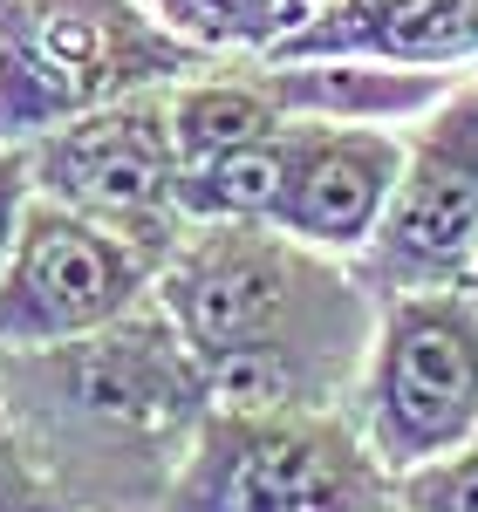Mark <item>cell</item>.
Segmentation results:
<instances>
[{
	"label": "cell",
	"mask_w": 478,
	"mask_h": 512,
	"mask_svg": "<svg viewBox=\"0 0 478 512\" xmlns=\"http://www.w3.org/2000/svg\"><path fill=\"white\" fill-rule=\"evenodd\" d=\"M397 512H478V437L397 478Z\"/></svg>",
	"instance_id": "15"
},
{
	"label": "cell",
	"mask_w": 478,
	"mask_h": 512,
	"mask_svg": "<svg viewBox=\"0 0 478 512\" xmlns=\"http://www.w3.org/2000/svg\"><path fill=\"white\" fill-rule=\"evenodd\" d=\"M465 287H472V301H478V260H472V280H465Z\"/></svg>",
	"instance_id": "17"
},
{
	"label": "cell",
	"mask_w": 478,
	"mask_h": 512,
	"mask_svg": "<svg viewBox=\"0 0 478 512\" xmlns=\"http://www.w3.org/2000/svg\"><path fill=\"white\" fill-rule=\"evenodd\" d=\"M253 69L287 123H390V130L438 110L451 82L472 76V69H403L376 55H308V62L253 55Z\"/></svg>",
	"instance_id": "11"
},
{
	"label": "cell",
	"mask_w": 478,
	"mask_h": 512,
	"mask_svg": "<svg viewBox=\"0 0 478 512\" xmlns=\"http://www.w3.org/2000/svg\"><path fill=\"white\" fill-rule=\"evenodd\" d=\"M171 103V137H178V158H219L233 144H253V137H274L280 123V103L267 96V82L253 69V55H219L212 69L199 76L171 82L164 89Z\"/></svg>",
	"instance_id": "12"
},
{
	"label": "cell",
	"mask_w": 478,
	"mask_h": 512,
	"mask_svg": "<svg viewBox=\"0 0 478 512\" xmlns=\"http://www.w3.org/2000/svg\"><path fill=\"white\" fill-rule=\"evenodd\" d=\"M376 55L403 69H478V0H321L274 62Z\"/></svg>",
	"instance_id": "10"
},
{
	"label": "cell",
	"mask_w": 478,
	"mask_h": 512,
	"mask_svg": "<svg viewBox=\"0 0 478 512\" xmlns=\"http://www.w3.org/2000/svg\"><path fill=\"white\" fill-rule=\"evenodd\" d=\"M403 178V130L390 123H301L294 178L274 226L328 260L356 267Z\"/></svg>",
	"instance_id": "9"
},
{
	"label": "cell",
	"mask_w": 478,
	"mask_h": 512,
	"mask_svg": "<svg viewBox=\"0 0 478 512\" xmlns=\"http://www.w3.org/2000/svg\"><path fill=\"white\" fill-rule=\"evenodd\" d=\"M478 260V69L438 110L403 123V178L356 280L390 301L417 287H465Z\"/></svg>",
	"instance_id": "6"
},
{
	"label": "cell",
	"mask_w": 478,
	"mask_h": 512,
	"mask_svg": "<svg viewBox=\"0 0 478 512\" xmlns=\"http://www.w3.org/2000/svg\"><path fill=\"white\" fill-rule=\"evenodd\" d=\"M151 287H158V260L137 239H123L117 226L76 205L35 198L21 246L0 274V355L103 335L123 315H137Z\"/></svg>",
	"instance_id": "7"
},
{
	"label": "cell",
	"mask_w": 478,
	"mask_h": 512,
	"mask_svg": "<svg viewBox=\"0 0 478 512\" xmlns=\"http://www.w3.org/2000/svg\"><path fill=\"white\" fill-rule=\"evenodd\" d=\"M301 151V123H280L274 137L233 144L219 158H192L178 171V212L185 219H239V226H274L287 178Z\"/></svg>",
	"instance_id": "13"
},
{
	"label": "cell",
	"mask_w": 478,
	"mask_h": 512,
	"mask_svg": "<svg viewBox=\"0 0 478 512\" xmlns=\"http://www.w3.org/2000/svg\"><path fill=\"white\" fill-rule=\"evenodd\" d=\"M0 512H82L76 492L35 458V444L21 437L7 396H0Z\"/></svg>",
	"instance_id": "14"
},
{
	"label": "cell",
	"mask_w": 478,
	"mask_h": 512,
	"mask_svg": "<svg viewBox=\"0 0 478 512\" xmlns=\"http://www.w3.org/2000/svg\"><path fill=\"white\" fill-rule=\"evenodd\" d=\"M151 301L205 362L212 410L226 417L349 410L376 335V294L349 260L239 219H192Z\"/></svg>",
	"instance_id": "1"
},
{
	"label": "cell",
	"mask_w": 478,
	"mask_h": 512,
	"mask_svg": "<svg viewBox=\"0 0 478 512\" xmlns=\"http://www.w3.org/2000/svg\"><path fill=\"white\" fill-rule=\"evenodd\" d=\"M151 0H0V144L212 69Z\"/></svg>",
	"instance_id": "3"
},
{
	"label": "cell",
	"mask_w": 478,
	"mask_h": 512,
	"mask_svg": "<svg viewBox=\"0 0 478 512\" xmlns=\"http://www.w3.org/2000/svg\"><path fill=\"white\" fill-rule=\"evenodd\" d=\"M151 512H397V478L362 444L349 410H212Z\"/></svg>",
	"instance_id": "4"
},
{
	"label": "cell",
	"mask_w": 478,
	"mask_h": 512,
	"mask_svg": "<svg viewBox=\"0 0 478 512\" xmlns=\"http://www.w3.org/2000/svg\"><path fill=\"white\" fill-rule=\"evenodd\" d=\"M349 424L403 478L478 437V301L472 287H417L376 301V335L349 390Z\"/></svg>",
	"instance_id": "5"
},
{
	"label": "cell",
	"mask_w": 478,
	"mask_h": 512,
	"mask_svg": "<svg viewBox=\"0 0 478 512\" xmlns=\"http://www.w3.org/2000/svg\"><path fill=\"white\" fill-rule=\"evenodd\" d=\"M178 137H171V103L164 89L103 103L89 117L62 123L35 137V185L55 205H76L89 219L117 226L137 239L151 260H171V246L185 239V212H178Z\"/></svg>",
	"instance_id": "8"
},
{
	"label": "cell",
	"mask_w": 478,
	"mask_h": 512,
	"mask_svg": "<svg viewBox=\"0 0 478 512\" xmlns=\"http://www.w3.org/2000/svg\"><path fill=\"white\" fill-rule=\"evenodd\" d=\"M0 396L82 512H151L212 417L205 362L158 301L62 349H7Z\"/></svg>",
	"instance_id": "2"
},
{
	"label": "cell",
	"mask_w": 478,
	"mask_h": 512,
	"mask_svg": "<svg viewBox=\"0 0 478 512\" xmlns=\"http://www.w3.org/2000/svg\"><path fill=\"white\" fill-rule=\"evenodd\" d=\"M35 144H0V274H7V260H14V246H21V226H28V212H35Z\"/></svg>",
	"instance_id": "16"
}]
</instances>
